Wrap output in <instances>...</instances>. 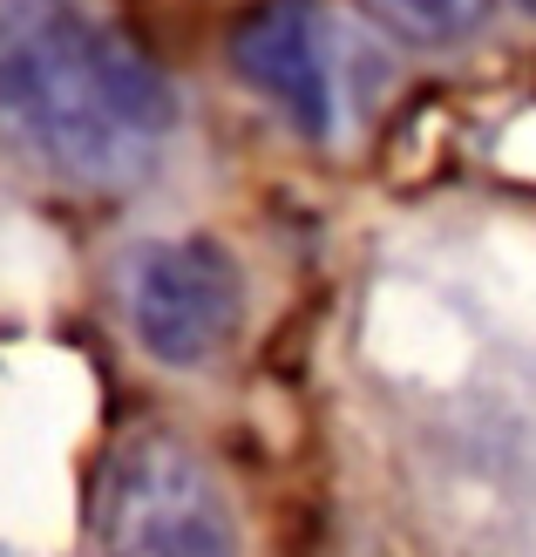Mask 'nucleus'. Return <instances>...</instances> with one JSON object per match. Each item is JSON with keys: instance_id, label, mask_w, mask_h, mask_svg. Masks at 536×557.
I'll use <instances>...</instances> for the list:
<instances>
[{"instance_id": "7ed1b4c3", "label": "nucleus", "mask_w": 536, "mask_h": 557, "mask_svg": "<svg viewBox=\"0 0 536 557\" xmlns=\"http://www.w3.org/2000/svg\"><path fill=\"white\" fill-rule=\"evenodd\" d=\"M96 531L109 557H245V523L211 462L163 429L129 435L109 456Z\"/></svg>"}, {"instance_id": "39448f33", "label": "nucleus", "mask_w": 536, "mask_h": 557, "mask_svg": "<svg viewBox=\"0 0 536 557\" xmlns=\"http://www.w3.org/2000/svg\"><path fill=\"white\" fill-rule=\"evenodd\" d=\"M360 8L408 48H456L496 14V0H360Z\"/></svg>"}, {"instance_id": "f257e3e1", "label": "nucleus", "mask_w": 536, "mask_h": 557, "mask_svg": "<svg viewBox=\"0 0 536 557\" xmlns=\"http://www.w3.org/2000/svg\"><path fill=\"white\" fill-rule=\"evenodd\" d=\"M177 102L89 0H0V144L35 171L116 190L171 144Z\"/></svg>"}, {"instance_id": "f03ea898", "label": "nucleus", "mask_w": 536, "mask_h": 557, "mask_svg": "<svg viewBox=\"0 0 536 557\" xmlns=\"http://www.w3.org/2000/svg\"><path fill=\"white\" fill-rule=\"evenodd\" d=\"M232 69L306 144H340L366 116L381 69L353 27L320 0H259L232 27Z\"/></svg>"}, {"instance_id": "20e7f679", "label": "nucleus", "mask_w": 536, "mask_h": 557, "mask_svg": "<svg viewBox=\"0 0 536 557\" xmlns=\"http://www.w3.org/2000/svg\"><path fill=\"white\" fill-rule=\"evenodd\" d=\"M123 320L163 368H204L245 326V278L211 238H150L123 259Z\"/></svg>"}]
</instances>
